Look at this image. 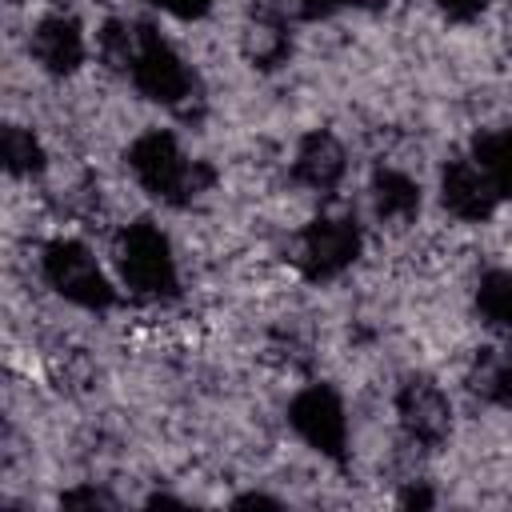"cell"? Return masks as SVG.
<instances>
[{
	"label": "cell",
	"mask_w": 512,
	"mask_h": 512,
	"mask_svg": "<svg viewBox=\"0 0 512 512\" xmlns=\"http://www.w3.org/2000/svg\"><path fill=\"white\" fill-rule=\"evenodd\" d=\"M128 168L140 180L144 192H152L164 204H192L212 184V168L204 160H188L172 132L148 128L128 148Z\"/></svg>",
	"instance_id": "6da1fadb"
},
{
	"label": "cell",
	"mask_w": 512,
	"mask_h": 512,
	"mask_svg": "<svg viewBox=\"0 0 512 512\" xmlns=\"http://www.w3.org/2000/svg\"><path fill=\"white\" fill-rule=\"evenodd\" d=\"M116 264H120L124 284H128L136 296L164 300V296H176V288H180L172 244H168V236L160 232V224H152V220H132V224L120 232Z\"/></svg>",
	"instance_id": "7a4b0ae2"
},
{
	"label": "cell",
	"mask_w": 512,
	"mask_h": 512,
	"mask_svg": "<svg viewBox=\"0 0 512 512\" xmlns=\"http://www.w3.org/2000/svg\"><path fill=\"white\" fill-rule=\"evenodd\" d=\"M40 268H44V280L56 296H64L68 304L76 308H88V312H104L116 304V288L108 284V276L100 272L96 256L72 240V236H60L44 248L40 256Z\"/></svg>",
	"instance_id": "3957f363"
},
{
	"label": "cell",
	"mask_w": 512,
	"mask_h": 512,
	"mask_svg": "<svg viewBox=\"0 0 512 512\" xmlns=\"http://www.w3.org/2000/svg\"><path fill=\"white\" fill-rule=\"evenodd\" d=\"M128 76H132L140 96H148L156 104H168V108H180V112L196 96L192 68L184 64V56L152 24H140V56H136Z\"/></svg>",
	"instance_id": "277c9868"
},
{
	"label": "cell",
	"mask_w": 512,
	"mask_h": 512,
	"mask_svg": "<svg viewBox=\"0 0 512 512\" xmlns=\"http://www.w3.org/2000/svg\"><path fill=\"white\" fill-rule=\"evenodd\" d=\"M288 424L320 456H328L336 464L344 460V448H348V412H344V400L336 396V388H328V384H304L292 396V404H288Z\"/></svg>",
	"instance_id": "5b68a950"
},
{
	"label": "cell",
	"mask_w": 512,
	"mask_h": 512,
	"mask_svg": "<svg viewBox=\"0 0 512 512\" xmlns=\"http://www.w3.org/2000/svg\"><path fill=\"white\" fill-rule=\"evenodd\" d=\"M360 248H364V232L352 216H316L300 232L296 264L308 280H332L360 260Z\"/></svg>",
	"instance_id": "8992f818"
},
{
	"label": "cell",
	"mask_w": 512,
	"mask_h": 512,
	"mask_svg": "<svg viewBox=\"0 0 512 512\" xmlns=\"http://www.w3.org/2000/svg\"><path fill=\"white\" fill-rule=\"evenodd\" d=\"M396 420L404 436L420 448H440L452 436V404L444 388L428 376H408L396 388Z\"/></svg>",
	"instance_id": "52a82bcc"
},
{
	"label": "cell",
	"mask_w": 512,
	"mask_h": 512,
	"mask_svg": "<svg viewBox=\"0 0 512 512\" xmlns=\"http://www.w3.org/2000/svg\"><path fill=\"white\" fill-rule=\"evenodd\" d=\"M440 200L456 220L480 224V220H488L496 212V204L504 196H500L496 180L472 156H460V160H448L444 172H440Z\"/></svg>",
	"instance_id": "ba28073f"
},
{
	"label": "cell",
	"mask_w": 512,
	"mask_h": 512,
	"mask_svg": "<svg viewBox=\"0 0 512 512\" xmlns=\"http://www.w3.org/2000/svg\"><path fill=\"white\" fill-rule=\"evenodd\" d=\"M28 52L32 60L52 72V76H72L80 64H84V28L64 16V12H52L44 20H36L32 36H28Z\"/></svg>",
	"instance_id": "9c48e42d"
},
{
	"label": "cell",
	"mask_w": 512,
	"mask_h": 512,
	"mask_svg": "<svg viewBox=\"0 0 512 512\" xmlns=\"http://www.w3.org/2000/svg\"><path fill=\"white\" fill-rule=\"evenodd\" d=\"M348 172V152L328 128H312L300 136L292 156V180L312 192H332Z\"/></svg>",
	"instance_id": "30bf717a"
},
{
	"label": "cell",
	"mask_w": 512,
	"mask_h": 512,
	"mask_svg": "<svg viewBox=\"0 0 512 512\" xmlns=\"http://www.w3.org/2000/svg\"><path fill=\"white\" fill-rule=\"evenodd\" d=\"M372 208L384 224H412L420 212V184L400 168H380L372 176Z\"/></svg>",
	"instance_id": "8fae6325"
},
{
	"label": "cell",
	"mask_w": 512,
	"mask_h": 512,
	"mask_svg": "<svg viewBox=\"0 0 512 512\" xmlns=\"http://www.w3.org/2000/svg\"><path fill=\"white\" fill-rule=\"evenodd\" d=\"M292 52V32L280 16L272 12H256L244 28V56L256 64V68H276L284 64Z\"/></svg>",
	"instance_id": "7c38bea8"
},
{
	"label": "cell",
	"mask_w": 512,
	"mask_h": 512,
	"mask_svg": "<svg viewBox=\"0 0 512 512\" xmlns=\"http://www.w3.org/2000/svg\"><path fill=\"white\" fill-rule=\"evenodd\" d=\"M468 388L488 404H512V344L484 348L468 372Z\"/></svg>",
	"instance_id": "4fadbf2b"
},
{
	"label": "cell",
	"mask_w": 512,
	"mask_h": 512,
	"mask_svg": "<svg viewBox=\"0 0 512 512\" xmlns=\"http://www.w3.org/2000/svg\"><path fill=\"white\" fill-rule=\"evenodd\" d=\"M476 312L488 328L512 332V268H492L476 284Z\"/></svg>",
	"instance_id": "5bb4252c"
},
{
	"label": "cell",
	"mask_w": 512,
	"mask_h": 512,
	"mask_svg": "<svg viewBox=\"0 0 512 512\" xmlns=\"http://www.w3.org/2000/svg\"><path fill=\"white\" fill-rule=\"evenodd\" d=\"M96 52L112 72H132L140 56V24L132 20H104L96 32Z\"/></svg>",
	"instance_id": "9a60e30c"
},
{
	"label": "cell",
	"mask_w": 512,
	"mask_h": 512,
	"mask_svg": "<svg viewBox=\"0 0 512 512\" xmlns=\"http://www.w3.org/2000/svg\"><path fill=\"white\" fill-rule=\"evenodd\" d=\"M472 160L496 180L500 196H512V128H504V132H480L472 140Z\"/></svg>",
	"instance_id": "2e32d148"
},
{
	"label": "cell",
	"mask_w": 512,
	"mask_h": 512,
	"mask_svg": "<svg viewBox=\"0 0 512 512\" xmlns=\"http://www.w3.org/2000/svg\"><path fill=\"white\" fill-rule=\"evenodd\" d=\"M0 156H4V168H8V176H36L40 168H44V148H40V140L28 132V128H20V124H8L4 128V140H0Z\"/></svg>",
	"instance_id": "e0dca14e"
},
{
	"label": "cell",
	"mask_w": 512,
	"mask_h": 512,
	"mask_svg": "<svg viewBox=\"0 0 512 512\" xmlns=\"http://www.w3.org/2000/svg\"><path fill=\"white\" fill-rule=\"evenodd\" d=\"M60 504H64V508H112L116 500H112L104 488L84 484V488H68V492L60 496Z\"/></svg>",
	"instance_id": "ac0fdd59"
},
{
	"label": "cell",
	"mask_w": 512,
	"mask_h": 512,
	"mask_svg": "<svg viewBox=\"0 0 512 512\" xmlns=\"http://www.w3.org/2000/svg\"><path fill=\"white\" fill-rule=\"evenodd\" d=\"M488 4H492V0H436V8H440L448 20H456V24H468V20L484 16Z\"/></svg>",
	"instance_id": "d6986e66"
},
{
	"label": "cell",
	"mask_w": 512,
	"mask_h": 512,
	"mask_svg": "<svg viewBox=\"0 0 512 512\" xmlns=\"http://www.w3.org/2000/svg\"><path fill=\"white\" fill-rule=\"evenodd\" d=\"M152 4L168 16H176V20H200L212 8V0H152Z\"/></svg>",
	"instance_id": "ffe728a7"
},
{
	"label": "cell",
	"mask_w": 512,
	"mask_h": 512,
	"mask_svg": "<svg viewBox=\"0 0 512 512\" xmlns=\"http://www.w3.org/2000/svg\"><path fill=\"white\" fill-rule=\"evenodd\" d=\"M288 4H292V12L300 20H324V16H332L336 8H344L352 0H288Z\"/></svg>",
	"instance_id": "44dd1931"
},
{
	"label": "cell",
	"mask_w": 512,
	"mask_h": 512,
	"mask_svg": "<svg viewBox=\"0 0 512 512\" xmlns=\"http://www.w3.org/2000/svg\"><path fill=\"white\" fill-rule=\"evenodd\" d=\"M432 500H436V496H432L428 488H420V484H408V488L400 492V504H404V508H428Z\"/></svg>",
	"instance_id": "7402d4cb"
},
{
	"label": "cell",
	"mask_w": 512,
	"mask_h": 512,
	"mask_svg": "<svg viewBox=\"0 0 512 512\" xmlns=\"http://www.w3.org/2000/svg\"><path fill=\"white\" fill-rule=\"evenodd\" d=\"M232 504H236V508H256V504H264V508H280V500H272V496H264V492H248V496H236Z\"/></svg>",
	"instance_id": "603a6c76"
},
{
	"label": "cell",
	"mask_w": 512,
	"mask_h": 512,
	"mask_svg": "<svg viewBox=\"0 0 512 512\" xmlns=\"http://www.w3.org/2000/svg\"><path fill=\"white\" fill-rule=\"evenodd\" d=\"M352 4H356V8H384L388 0H352Z\"/></svg>",
	"instance_id": "cb8c5ba5"
}]
</instances>
